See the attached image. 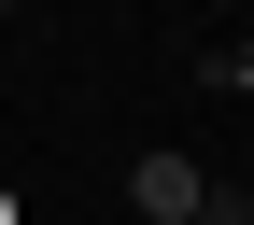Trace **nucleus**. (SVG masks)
Returning a JSON list of instances; mask_svg holds the SVG:
<instances>
[{"mask_svg": "<svg viewBox=\"0 0 254 225\" xmlns=\"http://www.w3.org/2000/svg\"><path fill=\"white\" fill-rule=\"evenodd\" d=\"M127 197H141V225H198V155H141V169H127Z\"/></svg>", "mask_w": 254, "mask_h": 225, "instance_id": "1", "label": "nucleus"}, {"mask_svg": "<svg viewBox=\"0 0 254 225\" xmlns=\"http://www.w3.org/2000/svg\"><path fill=\"white\" fill-rule=\"evenodd\" d=\"M212 85H240V99H254V28H240L226 56H212Z\"/></svg>", "mask_w": 254, "mask_h": 225, "instance_id": "2", "label": "nucleus"}, {"mask_svg": "<svg viewBox=\"0 0 254 225\" xmlns=\"http://www.w3.org/2000/svg\"><path fill=\"white\" fill-rule=\"evenodd\" d=\"M0 225H14V183H0Z\"/></svg>", "mask_w": 254, "mask_h": 225, "instance_id": "3", "label": "nucleus"}, {"mask_svg": "<svg viewBox=\"0 0 254 225\" xmlns=\"http://www.w3.org/2000/svg\"><path fill=\"white\" fill-rule=\"evenodd\" d=\"M0 14H14V0H0Z\"/></svg>", "mask_w": 254, "mask_h": 225, "instance_id": "4", "label": "nucleus"}]
</instances>
